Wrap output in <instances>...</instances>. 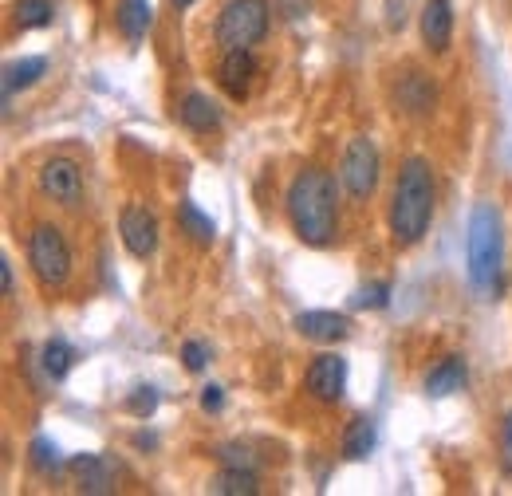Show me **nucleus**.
<instances>
[{"label":"nucleus","instance_id":"obj_9","mask_svg":"<svg viewBox=\"0 0 512 496\" xmlns=\"http://www.w3.org/2000/svg\"><path fill=\"white\" fill-rule=\"evenodd\" d=\"M308 394L316 402H339L343 390H347V359L339 355H320L312 367H308Z\"/></svg>","mask_w":512,"mask_h":496},{"label":"nucleus","instance_id":"obj_6","mask_svg":"<svg viewBox=\"0 0 512 496\" xmlns=\"http://www.w3.org/2000/svg\"><path fill=\"white\" fill-rule=\"evenodd\" d=\"M379 170H383L379 146H375L371 138H351V146H347V154H343V166H339L343 189H347L355 201H367V197L375 193V186H379Z\"/></svg>","mask_w":512,"mask_h":496},{"label":"nucleus","instance_id":"obj_4","mask_svg":"<svg viewBox=\"0 0 512 496\" xmlns=\"http://www.w3.org/2000/svg\"><path fill=\"white\" fill-rule=\"evenodd\" d=\"M268 36V0H229L217 16V44L225 52L253 48Z\"/></svg>","mask_w":512,"mask_h":496},{"label":"nucleus","instance_id":"obj_15","mask_svg":"<svg viewBox=\"0 0 512 496\" xmlns=\"http://www.w3.org/2000/svg\"><path fill=\"white\" fill-rule=\"evenodd\" d=\"M178 115H182V123L190 126L193 134H209V130H217V126H221V111H217V103H213L209 95H197V91H190V95L182 99Z\"/></svg>","mask_w":512,"mask_h":496},{"label":"nucleus","instance_id":"obj_8","mask_svg":"<svg viewBox=\"0 0 512 496\" xmlns=\"http://www.w3.org/2000/svg\"><path fill=\"white\" fill-rule=\"evenodd\" d=\"M40 189L52 201H60V205H79V197H83V174H79V166L71 158H48L40 166Z\"/></svg>","mask_w":512,"mask_h":496},{"label":"nucleus","instance_id":"obj_3","mask_svg":"<svg viewBox=\"0 0 512 496\" xmlns=\"http://www.w3.org/2000/svg\"><path fill=\"white\" fill-rule=\"evenodd\" d=\"M465 260H469V284L477 292H497L501 288V260H505V233H501V213L481 201L469 217L465 233Z\"/></svg>","mask_w":512,"mask_h":496},{"label":"nucleus","instance_id":"obj_14","mask_svg":"<svg viewBox=\"0 0 512 496\" xmlns=\"http://www.w3.org/2000/svg\"><path fill=\"white\" fill-rule=\"evenodd\" d=\"M465 386V359L461 355H446L438 367H430L426 374V394L430 398H449Z\"/></svg>","mask_w":512,"mask_h":496},{"label":"nucleus","instance_id":"obj_21","mask_svg":"<svg viewBox=\"0 0 512 496\" xmlns=\"http://www.w3.org/2000/svg\"><path fill=\"white\" fill-rule=\"evenodd\" d=\"M178 225H182V233L197 241V245H213V237H217V225L193 205V201H182L178 205Z\"/></svg>","mask_w":512,"mask_h":496},{"label":"nucleus","instance_id":"obj_17","mask_svg":"<svg viewBox=\"0 0 512 496\" xmlns=\"http://www.w3.org/2000/svg\"><path fill=\"white\" fill-rule=\"evenodd\" d=\"M115 20H119V32L127 36L130 44H138L146 36V28L154 24V8H150V0H123Z\"/></svg>","mask_w":512,"mask_h":496},{"label":"nucleus","instance_id":"obj_31","mask_svg":"<svg viewBox=\"0 0 512 496\" xmlns=\"http://www.w3.org/2000/svg\"><path fill=\"white\" fill-rule=\"evenodd\" d=\"M505 445H509V453H512V414H509V422H505Z\"/></svg>","mask_w":512,"mask_h":496},{"label":"nucleus","instance_id":"obj_7","mask_svg":"<svg viewBox=\"0 0 512 496\" xmlns=\"http://www.w3.org/2000/svg\"><path fill=\"white\" fill-rule=\"evenodd\" d=\"M119 237H123L130 256H138V260L154 256V248H158V217L146 205H127L123 217H119Z\"/></svg>","mask_w":512,"mask_h":496},{"label":"nucleus","instance_id":"obj_29","mask_svg":"<svg viewBox=\"0 0 512 496\" xmlns=\"http://www.w3.org/2000/svg\"><path fill=\"white\" fill-rule=\"evenodd\" d=\"M221 406H225V390H221V386H205V390H201V410H205V414H217Z\"/></svg>","mask_w":512,"mask_h":496},{"label":"nucleus","instance_id":"obj_19","mask_svg":"<svg viewBox=\"0 0 512 496\" xmlns=\"http://www.w3.org/2000/svg\"><path fill=\"white\" fill-rule=\"evenodd\" d=\"M398 103H402L410 115L430 111V107H434V87H430V79H422L418 71L402 75V83H398Z\"/></svg>","mask_w":512,"mask_h":496},{"label":"nucleus","instance_id":"obj_27","mask_svg":"<svg viewBox=\"0 0 512 496\" xmlns=\"http://www.w3.org/2000/svg\"><path fill=\"white\" fill-rule=\"evenodd\" d=\"M182 363H186V371H205L209 367V347L205 343H197V339H190L186 347H182Z\"/></svg>","mask_w":512,"mask_h":496},{"label":"nucleus","instance_id":"obj_11","mask_svg":"<svg viewBox=\"0 0 512 496\" xmlns=\"http://www.w3.org/2000/svg\"><path fill=\"white\" fill-rule=\"evenodd\" d=\"M71 473H75L79 493H91V496L115 493V473H111L107 457H99V453H79L71 461Z\"/></svg>","mask_w":512,"mask_h":496},{"label":"nucleus","instance_id":"obj_20","mask_svg":"<svg viewBox=\"0 0 512 496\" xmlns=\"http://www.w3.org/2000/svg\"><path fill=\"white\" fill-rule=\"evenodd\" d=\"M375 441H379V430H375V422H371V418H355V422L347 426V434H343V457H351V461H363V457L375 449Z\"/></svg>","mask_w":512,"mask_h":496},{"label":"nucleus","instance_id":"obj_18","mask_svg":"<svg viewBox=\"0 0 512 496\" xmlns=\"http://www.w3.org/2000/svg\"><path fill=\"white\" fill-rule=\"evenodd\" d=\"M48 71V60L44 56H24V60H12L4 67V99H12L16 91L32 87L40 75Z\"/></svg>","mask_w":512,"mask_h":496},{"label":"nucleus","instance_id":"obj_2","mask_svg":"<svg viewBox=\"0 0 512 496\" xmlns=\"http://www.w3.org/2000/svg\"><path fill=\"white\" fill-rule=\"evenodd\" d=\"M434 221V170L426 158H406L390 197V233L398 245H418Z\"/></svg>","mask_w":512,"mask_h":496},{"label":"nucleus","instance_id":"obj_16","mask_svg":"<svg viewBox=\"0 0 512 496\" xmlns=\"http://www.w3.org/2000/svg\"><path fill=\"white\" fill-rule=\"evenodd\" d=\"M209 493L217 496H256L260 493V477L253 469H237V465H225L213 481H209Z\"/></svg>","mask_w":512,"mask_h":496},{"label":"nucleus","instance_id":"obj_12","mask_svg":"<svg viewBox=\"0 0 512 496\" xmlns=\"http://www.w3.org/2000/svg\"><path fill=\"white\" fill-rule=\"evenodd\" d=\"M296 331L304 339H312V343H339V339H347L351 323L339 311H300L296 315Z\"/></svg>","mask_w":512,"mask_h":496},{"label":"nucleus","instance_id":"obj_13","mask_svg":"<svg viewBox=\"0 0 512 496\" xmlns=\"http://www.w3.org/2000/svg\"><path fill=\"white\" fill-rule=\"evenodd\" d=\"M422 40L430 52H446L453 40V8L449 0H426L422 8Z\"/></svg>","mask_w":512,"mask_h":496},{"label":"nucleus","instance_id":"obj_10","mask_svg":"<svg viewBox=\"0 0 512 496\" xmlns=\"http://www.w3.org/2000/svg\"><path fill=\"white\" fill-rule=\"evenodd\" d=\"M253 75H256L253 48H233V52H225V60L217 63V83H221L233 99H245V95H249Z\"/></svg>","mask_w":512,"mask_h":496},{"label":"nucleus","instance_id":"obj_32","mask_svg":"<svg viewBox=\"0 0 512 496\" xmlns=\"http://www.w3.org/2000/svg\"><path fill=\"white\" fill-rule=\"evenodd\" d=\"M174 4H178V8H190L193 0H174Z\"/></svg>","mask_w":512,"mask_h":496},{"label":"nucleus","instance_id":"obj_30","mask_svg":"<svg viewBox=\"0 0 512 496\" xmlns=\"http://www.w3.org/2000/svg\"><path fill=\"white\" fill-rule=\"evenodd\" d=\"M0 284H4V296H12V292H16V280H12V264H8V256L0 260Z\"/></svg>","mask_w":512,"mask_h":496},{"label":"nucleus","instance_id":"obj_22","mask_svg":"<svg viewBox=\"0 0 512 496\" xmlns=\"http://www.w3.org/2000/svg\"><path fill=\"white\" fill-rule=\"evenodd\" d=\"M40 367H44V374H48L52 382L67 378L71 367H75V351H71V343H64V339H48L44 351H40Z\"/></svg>","mask_w":512,"mask_h":496},{"label":"nucleus","instance_id":"obj_1","mask_svg":"<svg viewBox=\"0 0 512 496\" xmlns=\"http://www.w3.org/2000/svg\"><path fill=\"white\" fill-rule=\"evenodd\" d=\"M288 221L296 237L312 248H327L339 233V189L327 170H300L288 186Z\"/></svg>","mask_w":512,"mask_h":496},{"label":"nucleus","instance_id":"obj_24","mask_svg":"<svg viewBox=\"0 0 512 496\" xmlns=\"http://www.w3.org/2000/svg\"><path fill=\"white\" fill-rule=\"evenodd\" d=\"M390 304V284L386 280H375V284H363L355 296H351V308L359 311H379Z\"/></svg>","mask_w":512,"mask_h":496},{"label":"nucleus","instance_id":"obj_25","mask_svg":"<svg viewBox=\"0 0 512 496\" xmlns=\"http://www.w3.org/2000/svg\"><path fill=\"white\" fill-rule=\"evenodd\" d=\"M123 406H127V414L146 422V418H154V410H158V390H154V386H134Z\"/></svg>","mask_w":512,"mask_h":496},{"label":"nucleus","instance_id":"obj_5","mask_svg":"<svg viewBox=\"0 0 512 496\" xmlns=\"http://www.w3.org/2000/svg\"><path fill=\"white\" fill-rule=\"evenodd\" d=\"M28 260L44 288H64L71 276V248L56 225H36L28 237Z\"/></svg>","mask_w":512,"mask_h":496},{"label":"nucleus","instance_id":"obj_23","mask_svg":"<svg viewBox=\"0 0 512 496\" xmlns=\"http://www.w3.org/2000/svg\"><path fill=\"white\" fill-rule=\"evenodd\" d=\"M12 16L20 28H48L56 20V8H52V0H16Z\"/></svg>","mask_w":512,"mask_h":496},{"label":"nucleus","instance_id":"obj_28","mask_svg":"<svg viewBox=\"0 0 512 496\" xmlns=\"http://www.w3.org/2000/svg\"><path fill=\"white\" fill-rule=\"evenodd\" d=\"M217 457H221L225 465H237V469H253V453H249L245 445H221V449H217Z\"/></svg>","mask_w":512,"mask_h":496},{"label":"nucleus","instance_id":"obj_26","mask_svg":"<svg viewBox=\"0 0 512 496\" xmlns=\"http://www.w3.org/2000/svg\"><path fill=\"white\" fill-rule=\"evenodd\" d=\"M32 465H36L40 473H56V469H60V445H56L52 437H36V441H32Z\"/></svg>","mask_w":512,"mask_h":496}]
</instances>
